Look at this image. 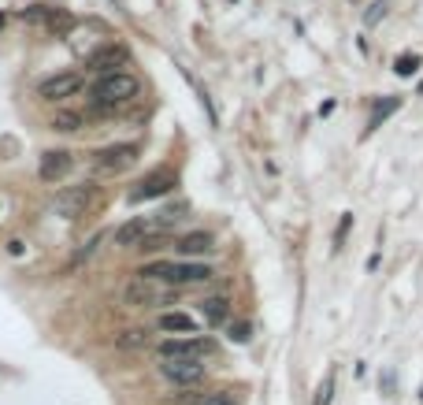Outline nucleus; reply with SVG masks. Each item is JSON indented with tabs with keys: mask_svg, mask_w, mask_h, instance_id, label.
<instances>
[{
	"mask_svg": "<svg viewBox=\"0 0 423 405\" xmlns=\"http://www.w3.org/2000/svg\"><path fill=\"white\" fill-rule=\"evenodd\" d=\"M82 86H85V75H78V71H64V75H52L37 86V97L41 100H67V97H75L82 93Z\"/></svg>",
	"mask_w": 423,
	"mask_h": 405,
	"instance_id": "obj_7",
	"label": "nucleus"
},
{
	"mask_svg": "<svg viewBox=\"0 0 423 405\" xmlns=\"http://www.w3.org/2000/svg\"><path fill=\"white\" fill-rule=\"evenodd\" d=\"M0 26H4V16H0Z\"/></svg>",
	"mask_w": 423,
	"mask_h": 405,
	"instance_id": "obj_23",
	"label": "nucleus"
},
{
	"mask_svg": "<svg viewBox=\"0 0 423 405\" xmlns=\"http://www.w3.org/2000/svg\"><path fill=\"white\" fill-rule=\"evenodd\" d=\"M160 375L171 383V387H201L204 383V365L201 360H164L160 365Z\"/></svg>",
	"mask_w": 423,
	"mask_h": 405,
	"instance_id": "obj_8",
	"label": "nucleus"
},
{
	"mask_svg": "<svg viewBox=\"0 0 423 405\" xmlns=\"http://www.w3.org/2000/svg\"><path fill=\"white\" fill-rule=\"evenodd\" d=\"M201 405H238V401L230 398V394H204Z\"/></svg>",
	"mask_w": 423,
	"mask_h": 405,
	"instance_id": "obj_22",
	"label": "nucleus"
},
{
	"mask_svg": "<svg viewBox=\"0 0 423 405\" xmlns=\"http://www.w3.org/2000/svg\"><path fill=\"white\" fill-rule=\"evenodd\" d=\"M156 327L164 331V335H174V339H182V335H197V320H193L189 312H160Z\"/></svg>",
	"mask_w": 423,
	"mask_h": 405,
	"instance_id": "obj_13",
	"label": "nucleus"
},
{
	"mask_svg": "<svg viewBox=\"0 0 423 405\" xmlns=\"http://www.w3.org/2000/svg\"><path fill=\"white\" fill-rule=\"evenodd\" d=\"M71 168H75V156H71L67 149H49L45 156H41L37 164V179L41 182H60L71 175Z\"/></svg>",
	"mask_w": 423,
	"mask_h": 405,
	"instance_id": "obj_9",
	"label": "nucleus"
},
{
	"mask_svg": "<svg viewBox=\"0 0 423 405\" xmlns=\"http://www.w3.org/2000/svg\"><path fill=\"white\" fill-rule=\"evenodd\" d=\"M215 276L212 264H201V260H149V264L138 268V279H153L164 283L171 290H182V286H201Z\"/></svg>",
	"mask_w": 423,
	"mask_h": 405,
	"instance_id": "obj_1",
	"label": "nucleus"
},
{
	"mask_svg": "<svg viewBox=\"0 0 423 405\" xmlns=\"http://www.w3.org/2000/svg\"><path fill=\"white\" fill-rule=\"evenodd\" d=\"M201 316H204L208 324L220 327V324L230 320V301H227V298H204V301H201Z\"/></svg>",
	"mask_w": 423,
	"mask_h": 405,
	"instance_id": "obj_14",
	"label": "nucleus"
},
{
	"mask_svg": "<svg viewBox=\"0 0 423 405\" xmlns=\"http://www.w3.org/2000/svg\"><path fill=\"white\" fill-rule=\"evenodd\" d=\"M174 179L171 171H153V175H145L141 182H138V190H130V201L134 205H141V201H153V197H164V194H171L174 190Z\"/></svg>",
	"mask_w": 423,
	"mask_h": 405,
	"instance_id": "obj_10",
	"label": "nucleus"
},
{
	"mask_svg": "<svg viewBox=\"0 0 423 405\" xmlns=\"http://www.w3.org/2000/svg\"><path fill=\"white\" fill-rule=\"evenodd\" d=\"M220 346H215V339L208 335H182V339H164L156 346V353L164 360H204L212 357Z\"/></svg>",
	"mask_w": 423,
	"mask_h": 405,
	"instance_id": "obj_3",
	"label": "nucleus"
},
{
	"mask_svg": "<svg viewBox=\"0 0 423 405\" xmlns=\"http://www.w3.org/2000/svg\"><path fill=\"white\" fill-rule=\"evenodd\" d=\"M126 60H130V52L123 45H105V49H97L90 56V67L97 71V78H100V75H115V71H123Z\"/></svg>",
	"mask_w": 423,
	"mask_h": 405,
	"instance_id": "obj_12",
	"label": "nucleus"
},
{
	"mask_svg": "<svg viewBox=\"0 0 423 405\" xmlns=\"http://www.w3.org/2000/svg\"><path fill=\"white\" fill-rule=\"evenodd\" d=\"M227 339H230V342H238V346H245V342L253 339V324H245V320L227 324Z\"/></svg>",
	"mask_w": 423,
	"mask_h": 405,
	"instance_id": "obj_18",
	"label": "nucleus"
},
{
	"mask_svg": "<svg viewBox=\"0 0 423 405\" xmlns=\"http://www.w3.org/2000/svg\"><path fill=\"white\" fill-rule=\"evenodd\" d=\"M115 346H119V350H145V346H149V331L130 327V331H123V335H115Z\"/></svg>",
	"mask_w": 423,
	"mask_h": 405,
	"instance_id": "obj_16",
	"label": "nucleus"
},
{
	"mask_svg": "<svg viewBox=\"0 0 423 405\" xmlns=\"http://www.w3.org/2000/svg\"><path fill=\"white\" fill-rule=\"evenodd\" d=\"M82 115L78 112H56L52 115V130H60V134H78V130H82Z\"/></svg>",
	"mask_w": 423,
	"mask_h": 405,
	"instance_id": "obj_17",
	"label": "nucleus"
},
{
	"mask_svg": "<svg viewBox=\"0 0 423 405\" xmlns=\"http://www.w3.org/2000/svg\"><path fill=\"white\" fill-rule=\"evenodd\" d=\"M386 11H390V0H371V4H368V11H364V23H368V26H375L379 19L386 16Z\"/></svg>",
	"mask_w": 423,
	"mask_h": 405,
	"instance_id": "obj_20",
	"label": "nucleus"
},
{
	"mask_svg": "<svg viewBox=\"0 0 423 405\" xmlns=\"http://www.w3.org/2000/svg\"><path fill=\"white\" fill-rule=\"evenodd\" d=\"M416 67H419V56L416 52H405V56L393 60V71H398V75H416Z\"/></svg>",
	"mask_w": 423,
	"mask_h": 405,
	"instance_id": "obj_19",
	"label": "nucleus"
},
{
	"mask_svg": "<svg viewBox=\"0 0 423 405\" xmlns=\"http://www.w3.org/2000/svg\"><path fill=\"white\" fill-rule=\"evenodd\" d=\"M212 250H215V235H212V230H189V235H182L179 242H174V253H179L182 260L208 257Z\"/></svg>",
	"mask_w": 423,
	"mask_h": 405,
	"instance_id": "obj_11",
	"label": "nucleus"
},
{
	"mask_svg": "<svg viewBox=\"0 0 423 405\" xmlns=\"http://www.w3.org/2000/svg\"><path fill=\"white\" fill-rule=\"evenodd\" d=\"M171 286L164 283H153V279H130L126 290H123V301L134 309H145V305H164V301H171Z\"/></svg>",
	"mask_w": 423,
	"mask_h": 405,
	"instance_id": "obj_6",
	"label": "nucleus"
},
{
	"mask_svg": "<svg viewBox=\"0 0 423 405\" xmlns=\"http://www.w3.org/2000/svg\"><path fill=\"white\" fill-rule=\"evenodd\" d=\"M141 93V78L130 71H115V75H100L90 86V100L97 112H119L126 105H134Z\"/></svg>",
	"mask_w": 423,
	"mask_h": 405,
	"instance_id": "obj_2",
	"label": "nucleus"
},
{
	"mask_svg": "<svg viewBox=\"0 0 423 405\" xmlns=\"http://www.w3.org/2000/svg\"><path fill=\"white\" fill-rule=\"evenodd\" d=\"M138 153H141L138 141H119V146L100 149L93 156V175H119V171H126L130 164L138 160Z\"/></svg>",
	"mask_w": 423,
	"mask_h": 405,
	"instance_id": "obj_5",
	"label": "nucleus"
},
{
	"mask_svg": "<svg viewBox=\"0 0 423 405\" xmlns=\"http://www.w3.org/2000/svg\"><path fill=\"white\" fill-rule=\"evenodd\" d=\"M97 197H100V186L93 179L90 182H75V186H64V190L52 197V209L60 212L64 220H75V216H82Z\"/></svg>",
	"mask_w": 423,
	"mask_h": 405,
	"instance_id": "obj_4",
	"label": "nucleus"
},
{
	"mask_svg": "<svg viewBox=\"0 0 423 405\" xmlns=\"http://www.w3.org/2000/svg\"><path fill=\"white\" fill-rule=\"evenodd\" d=\"M334 398V372L323 375V383H319V394H316V405H330Z\"/></svg>",
	"mask_w": 423,
	"mask_h": 405,
	"instance_id": "obj_21",
	"label": "nucleus"
},
{
	"mask_svg": "<svg viewBox=\"0 0 423 405\" xmlns=\"http://www.w3.org/2000/svg\"><path fill=\"white\" fill-rule=\"evenodd\" d=\"M398 108H401V97H386V100H375V108H371V119H368V134H371V130H379V127H383V119H386L390 112H398Z\"/></svg>",
	"mask_w": 423,
	"mask_h": 405,
	"instance_id": "obj_15",
	"label": "nucleus"
}]
</instances>
